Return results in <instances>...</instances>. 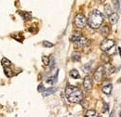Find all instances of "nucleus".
I'll list each match as a JSON object with an SVG mask.
<instances>
[{
    "label": "nucleus",
    "mask_w": 121,
    "mask_h": 117,
    "mask_svg": "<svg viewBox=\"0 0 121 117\" xmlns=\"http://www.w3.org/2000/svg\"><path fill=\"white\" fill-rule=\"evenodd\" d=\"M114 4H115V8H116V9H119L120 0H114Z\"/></svg>",
    "instance_id": "obj_25"
},
{
    "label": "nucleus",
    "mask_w": 121,
    "mask_h": 117,
    "mask_svg": "<svg viewBox=\"0 0 121 117\" xmlns=\"http://www.w3.org/2000/svg\"><path fill=\"white\" fill-rule=\"evenodd\" d=\"M87 23V19L83 14H77L75 18V24L77 28H84Z\"/></svg>",
    "instance_id": "obj_3"
},
{
    "label": "nucleus",
    "mask_w": 121,
    "mask_h": 117,
    "mask_svg": "<svg viewBox=\"0 0 121 117\" xmlns=\"http://www.w3.org/2000/svg\"><path fill=\"white\" fill-rule=\"evenodd\" d=\"M38 91L39 92H43L44 91V86L41 84V85H39V87H38Z\"/></svg>",
    "instance_id": "obj_27"
},
{
    "label": "nucleus",
    "mask_w": 121,
    "mask_h": 117,
    "mask_svg": "<svg viewBox=\"0 0 121 117\" xmlns=\"http://www.w3.org/2000/svg\"><path fill=\"white\" fill-rule=\"evenodd\" d=\"M86 116L96 117V116H98V114H97V113H96L94 110H90V111H88V112L86 113Z\"/></svg>",
    "instance_id": "obj_14"
},
{
    "label": "nucleus",
    "mask_w": 121,
    "mask_h": 117,
    "mask_svg": "<svg viewBox=\"0 0 121 117\" xmlns=\"http://www.w3.org/2000/svg\"><path fill=\"white\" fill-rule=\"evenodd\" d=\"M80 58H81V56H80V54L79 53H77V52H75L74 54H73V56H72V59L74 60V61H79L80 60Z\"/></svg>",
    "instance_id": "obj_16"
},
{
    "label": "nucleus",
    "mask_w": 121,
    "mask_h": 117,
    "mask_svg": "<svg viewBox=\"0 0 121 117\" xmlns=\"http://www.w3.org/2000/svg\"><path fill=\"white\" fill-rule=\"evenodd\" d=\"M56 90H57V88H48V89H46V90L43 91V96H44V97H48V96L53 94L54 92H56Z\"/></svg>",
    "instance_id": "obj_13"
},
{
    "label": "nucleus",
    "mask_w": 121,
    "mask_h": 117,
    "mask_svg": "<svg viewBox=\"0 0 121 117\" xmlns=\"http://www.w3.org/2000/svg\"><path fill=\"white\" fill-rule=\"evenodd\" d=\"M42 61H43V64H44L45 66H47V65L49 64V58L47 57V56H43V57H42Z\"/></svg>",
    "instance_id": "obj_22"
},
{
    "label": "nucleus",
    "mask_w": 121,
    "mask_h": 117,
    "mask_svg": "<svg viewBox=\"0 0 121 117\" xmlns=\"http://www.w3.org/2000/svg\"><path fill=\"white\" fill-rule=\"evenodd\" d=\"M114 46H115V41L113 39H104L101 44V49L104 52H106L110 50Z\"/></svg>",
    "instance_id": "obj_4"
},
{
    "label": "nucleus",
    "mask_w": 121,
    "mask_h": 117,
    "mask_svg": "<svg viewBox=\"0 0 121 117\" xmlns=\"http://www.w3.org/2000/svg\"><path fill=\"white\" fill-rule=\"evenodd\" d=\"M68 100L72 103H78L83 100V93L78 88H76L73 91L66 95Z\"/></svg>",
    "instance_id": "obj_2"
},
{
    "label": "nucleus",
    "mask_w": 121,
    "mask_h": 117,
    "mask_svg": "<svg viewBox=\"0 0 121 117\" xmlns=\"http://www.w3.org/2000/svg\"><path fill=\"white\" fill-rule=\"evenodd\" d=\"M101 59L102 60H104V62H109V60H110V58H109V56L108 55H106V54H103L102 56H101Z\"/></svg>",
    "instance_id": "obj_21"
},
{
    "label": "nucleus",
    "mask_w": 121,
    "mask_h": 117,
    "mask_svg": "<svg viewBox=\"0 0 121 117\" xmlns=\"http://www.w3.org/2000/svg\"><path fill=\"white\" fill-rule=\"evenodd\" d=\"M77 46H86L87 43H88V40H87V38H85V37H83V36H81L77 41L75 42Z\"/></svg>",
    "instance_id": "obj_10"
},
{
    "label": "nucleus",
    "mask_w": 121,
    "mask_h": 117,
    "mask_svg": "<svg viewBox=\"0 0 121 117\" xmlns=\"http://www.w3.org/2000/svg\"><path fill=\"white\" fill-rule=\"evenodd\" d=\"M10 64H11V62H10L8 58H4L3 59H2V65H3L4 67H9Z\"/></svg>",
    "instance_id": "obj_17"
},
{
    "label": "nucleus",
    "mask_w": 121,
    "mask_h": 117,
    "mask_svg": "<svg viewBox=\"0 0 121 117\" xmlns=\"http://www.w3.org/2000/svg\"><path fill=\"white\" fill-rule=\"evenodd\" d=\"M100 2L101 3H104V2H105V0H100Z\"/></svg>",
    "instance_id": "obj_28"
},
{
    "label": "nucleus",
    "mask_w": 121,
    "mask_h": 117,
    "mask_svg": "<svg viewBox=\"0 0 121 117\" xmlns=\"http://www.w3.org/2000/svg\"><path fill=\"white\" fill-rule=\"evenodd\" d=\"M103 22H104V15L98 9H93L88 18V23L90 27L92 29H98L101 27Z\"/></svg>",
    "instance_id": "obj_1"
},
{
    "label": "nucleus",
    "mask_w": 121,
    "mask_h": 117,
    "mask_svg": "<svg viewBox=\"0 0 121 117\" xmlns=\"http://www.w3.org/2000/svg\"><path fill=\"white\" fill-rule=\"evenodd\" d=\"M107 110H108V105H107L106 103H104V109H103V113H105V112H107Z\"/></svg>",
    "instance_id": "obj_26"
},
{
    "label": "nucleus",
    "mask_w": 121,
    "mask_h": 117,
    "mask_svg": "<svg viewBox=\"0 0 121 117\" xmlns=\"http://www.w3.org/2000/svg\"><path fill=\"white\" fill-rule=\"evenodd\" d=\"M5 74L7 75V77H11L12 76V71L9 67H5Z\"/></svg>",
    "instance_id": "obj_18"
},
{
    "label": "nucleus",
    "mask_w": 121,
    "mask_h": 117,
    "mask_svg": "<svg viewBox=\"0 0 121 117\" xmlns=\"http://www.w3.org/2000/svg\"><path fill=\"white\" fill-rule=\"evenodd\" d=\"M118 19H119V16L117 13H111L109 15V20H110V22L112 24H116L117 22Z\"/></svg>",
    "instance_id": "obj_8"
},
{
    "label": "nucleus",
    "mask_w": 121,
    "mask_h": 117,
    "mask_svg": "<svg viewBox=\"0 0 121 117\" xmlns=\"http://www.w3.org/2000/svg\"><path fill=\"white\" fill-rule=\"evenodd\" d=\"M56 81H57V74H56L55 76H51L50 78H48V79L47 80V82H48V84H51V85L54 84Z\"/></svg>",
    "instance_id": "obj_20"
},
{
    "label": "nucleus",
    "mask_w": 121,
    "mask_h": 117,
    "mask_svg": "<svg viewBox=\"0 0 121 117\" xmlns=\"http://www.w3.org/2000/svg\"><path fill=\"white\" fill-rule=\"evenodd\" d=\"M101 33H102V35H104V36H107L108 34H109V33H110V28L107 26V25H103L102 27H101Z\"/></svg>",
    "instance_id": "obj_11"
},
{
    "label": "nucleus",
    "mask_w": 121,
    "mask_h": 117,
    "mask_svg": "<svg viewBox=\"0 0 121 117\" xmlns=\"http://www.w3.org/2000/svg\"><path fill=\"white\" fill-rule=\"evenodd\" d=\"M22 15L24 18V20H30L31 19V14L29 12H23V13H22Z\"/></svg>",
    "instance_id": "obj_24"
},
{
    "label": "nucleus",
    "mask_w": 121,
    "mask_h": 117,
    "mask_svg": "<svg viewBox=\"0 0 121 117\" xmlns=\"http://www.w3.org/2000/svg\"><path fill=\"white\" fill-rule=\"evenodd\" d=\"M112 84H107V85H104L103 87V92L105 94V95H110L111 92H112Z\"/></svg>",
    "instance_id": "obj_9"
},
{
    "label": "nucleus",
    "mask_w": 121,
    "mask_h": 117,
    "mask_svg": "<svg viewBox=\"0 0 121 117\" xmlns=\"http://www.w3.org/2000/svg\"><path fill=\"white\" fill-rule=\"evenodd\" d=\"M104 9H105V13L108 16L112 13V8H111V6L109 4H106L105 6H104Z\"/></svg>",
    "instance_id": "obj_19"
},
{
    "label": "nucleus",
    "mask_w": 121,
    "mask_h": 117,
    "mask_svg": "<svg viewBox=\"0 0 121 117\" xmlns=\"http://www.w3.org/2000/svg\"><path fill=\"white\" fill-rule=\"evenodd\" d=\"M118 82H119V83H121V78L119 79V80H118Z\"/></svg>",
    "instance_id": "obj_29"
},
{
    "label": "nucleus",
    "mask_w": 121,
    "mask_h": 117,
    "mask_svg": "<svg viewBox=\"0 0 121 117\" xmlns=\"http://www.w3.org/2000/svg\"><path fill=\"white\" fill-rule=\"evenodd\" d=\"M43 46H44V47L49 48V47H52L54 45L52 44V43H50V42H48V41H44V42H43Z\"/></svg>",
    "instance_id": "obj_23"
},
{
    "label": "nucleus",
    "mask_w": 121,
    "mask_h": 117,
    "mask_svg": "<svg viewBox=\"0 0 121 117\" xmlns=\"http://www.w3.org/2000/svg\"><path fill=\"white\" fill-rule=\"evenodd\" d=\"M83 86H84L85 89H87V90H91L92 88L93 85H92V79H91V76H86L85 77V79L83 81Z\"/></svg>",
    "instance_id": "obj_6"
},
{
    "label": "nucleus",
    "mask_w": 121,
    "mask_h": 117,
    "mask_svg": "<svg viewBox=\"0 0 121 117\" xmlns=\"http://www.w3.org/2000/svg\"><path fill=\"white\" fill-rule=\"evenodd\" d=\"M104 71H105L106 74H111V73H115V68L109 62L105 63V65L104 66Z\"/></svg>",
    "instance_id": "obj_7"
},
{
    "label": "nucleus",
    "mask_w": 121,
    "mask_h": 117,
    "mask_svg": "<svg viewBox=\"0 0 121 117\" xmlns=\"http://www.w3.org/2000/svg\"><path fill=\"white\" fill-rule=\"evenodd\" d=\"M104 74H105V71H104V66H100L94 73V79L97 81V82H101L104 77Z\"/></svg>",
    "instance_id": "obj_5"
},
{
    "label": "nucleus",
    "mask_w": 121,
    "mask_h": 117,
    "mask_svg": "<svg viewBox=\"0 0 121 117\" xmlns=\"http://www.w3.org/2000/svg\"><path fill=\"white\" fill-rule=\"evenodd\" d=\"M70 76H71L72 78L77 79V78H79V73H78L76 70H72V71L70 72Z\"/></svg>",
    "instance_id": "obj_15"
},
{
    "label": "nucleus",
    "mask_w": 121,
    "mask_h": 117,
    "mask_svg": "<svg viewBox=\"0 0 121 117\" xmlns=\"http://www.w3.org/2000/svg\"><path fill=\"white\" fill-rule=\"evenodd\" d=\"M81 36H82V34H81L80 33H78V32H74V33H72L71 37H70V40L73 41V42H76V41H77Z\"/></svg>",
    "instance_id": "obj_12"
}]
</instances>
